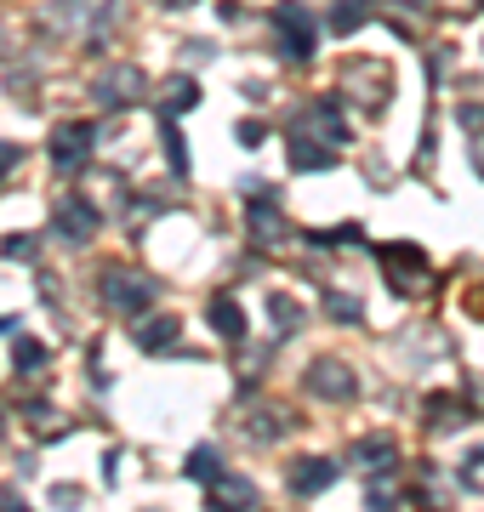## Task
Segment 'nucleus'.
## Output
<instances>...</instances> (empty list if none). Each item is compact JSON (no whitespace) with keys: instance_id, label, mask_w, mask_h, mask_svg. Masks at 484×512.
<instances>
[{"instance_id":"nucleus-18","label":"nucleus","mask_w":484,"mask_h":512,"mask_svg":"<svg viewBox=\"0 0 484 512\" xmlns=\"http://www.w3.org/2000/svg\"><path fill=\"white\" fill-rule=\"evenodd\" d=\"M331 148H314V137H291V171H331Z\"/></svg>"},{"instance_id":"nucleus-12","label":"nucleus","mask_w":484,"mask_h":512,"mask_svg":"<svg viewBox=\"0 0 484 512\" xmlns=\"http://www.w3.org/2000/svg\"><path fill=\"white\" fill-rule=\"evenodd\" d=\"M245 222H251V234H257L262 245H274V239L285 234V217H280V205H274V194H251V211H245Z\"/></svg>"},{"instance_id":"nucleus-4","label":"nucleus","mask_w":484,"mask_h":512,"mask_svg":"<svg viewBox=\"0 0 484 512\" xmlns=\"http://www.w3.org/2000/svg\"><path fill=\"white\" fill-rule=\"evenodd\" d=\"M160 296V285L143 274H120V268H109L103 274V302H109L114 313H126V319H137V313H149V302Z\"/></svg>"},{"instance_id":"nucleus-13","label":"nucleus","mask_w":484,"mask_h":512,"mask_svg":"<svg viewBox=\"0 0 484 512\" xmlns=\"http://www.w3.org/2000/svg\"><path fill=\"white\" fill-rule=\"evenodd\" d=\"M205 319H211V330H217L223 342H245V308L234 302V296H211Z\"/></svg>"},{"instance_id":"nucleus-14","label":"nucleus","mask_w":484,"mask_h":512,"mask_svg":"<svg viewBox=\"0 0 484 512\" xmlns=\"http://www.w3.org/2000/svg\"><path fill=\"white\" fill-rule=\"evenodd\" d=\"M422 421H428V433H456V427H467L473 416H467V404H462V399H445V393H433V399H428V416H422Z\"/></svg>"},{"instance_id":"nucleus-24","label":"nucleus","mask_w":484,"mask_h":512,"mask_svg":"<svg viewBox=\"0 0 484 512\" xmlns=\"http://www.w3.org/2000/svg\"><path fill=\"white\" fill-rule=\"evenodd\" d=\"M314 245H359L365 239V228L359 222H342V228H325V234H308Z\"/></svg>"},{"instance_id":"nucleus-1","label":"nucleus","mask_w":484,"mask_h":512,"mask_svg":"<svg viewBox=\"0 0 484 512\" xmlns=\"http://www.w3.org/2000/svg\"><path fill=\"white\" fill-rule=\"evenodd\" d=\"M268 29H274V40H280V57H291V63H308L319 46V23L314 12L302 6V0H280L274 12H268Z\"/></svg>"},{"instance_id":"nucleus-20","label":"nucleus","mask_w":484,"mask_h":512,"mask_svg":"<svg viewBox=\"0 0 484 512\" xmlns=\"http://www.w3.org/2000/svg\"><path fill=\"white\" fill-rule=\"evenodd\" d=\"M160 143H166V160L177 177H188V143H183V131H177V120H166L160 126Z\"/></svg>"},{"instance_id":"nucleus-27","label":"nucleus","mask_w":484,"mask_h":512,"mask_svg":"<svg viewBox=\"0 0 484 512\" xmlns=\"http://www.w3.org/2000/svg\"><path fill=\"white\" fill-rule=\"evenodd\" d=\"M18 160H23V148H18V143H6V137H0V183H6L12 171H18Z\"/></svg>"},{"instance_id":"nucleus-30","label":"nucleus","mask_w":484,"mask_h":512,"mask_svg":"<svg viewBox=\"0 0 484 512\" xmlns=\"http://www.w3.org/2000/svg\"><path fill=\"white\" fill-rule=\"evenodd\" d=\"M0 439H6V416H0Z\"/></svg>"},{"instance_id":"nucleus-6","label":"nucleus","mask_w":484,"mask_h":512,"mask_svg":"<svg viewBox=\"0 0 484 512\" xmlns=\"http://www.w3.org/2000/svg\"><path fill=\"white\" fill-rule=\"evenodd\" d=\"M86 154H92V126H86V120H63V126L52 131V165L57 171H75Z\"/></svg>"},{"instance_id":"nucleus-9","label":"nucleus","mask_w":484,"mask_h":512,"mask_svg":"<svg viewBox=\"0 0 484 512\" xmlns=\"http://www.w3.org/2000/svg\"><path fill=\"white\" fill-rule=\"evenodd\" d=\"M291 495H319V490H331L336 484V461L331 456H302L297 467H291Z\"/></svg>"},{"instance_id":"nucleus-17","label":"nucleus","mask_w":484,"mask_h":512,"mask_svg":"<svg viewBox=\"0 0 484 512\" xmlns=\"http://www.w3.org/2000/svg\"><path fill=\"white\" fill-rule=\"evenodd\" d=\"M131 336H137L143 353H166V348H177V319H149V325H137Z\"/></svg>"},{"instance_id":"nucleus-19","label":"nucleus","mask_w":484,"mask_h":512,"mask_svg":"<svg viewBox=\"0 0 484 512\" xmlns=\"http://www.w3.org/2000/svg\"><path fill=\"white\" fill-rule=\"evenodd\" d=\"M46 359H52V353H46V342H35V336H18V348H12V365H18L23 376H35Z\"/></svg>"},{"instance_id":"nucleus-11","label":"nucleus","mask_w":484,"mask_h":512,"mask_svg":"<svg viewBox=\"0 0 484 512\" xmlns=\"http://www.w3.org/2000/svg\"><path fill=\"white\" fill-rule=\"evenodd\" d=\"M354 461L365 467V473H388V467H399V439H388V433L354 439Z\"/></svg>"},{"instance_id":"nucleus-29","label":"nucleus","mask_w":484,"mask_h":512,"mask_svg":"<svg viewBox=\"0 0 484 512\" xmlns=\"http://www.w3.org/2000/svg\"><path fill=\"white\" fill-rule=\"evenodd\" d=\"M160 6H171V12H177V6H194V0H160Z\"/></svg>"},{"instance_id":"nucleus-23","label":"nucleus","mask_w":484,"mask_h":512,"mask_svg":"<svg viewBox=\"0 0 484 512\" xmlns=\"http://www.w3.org/2000/svg\"><path fill=\"white\" fill-rule=\"evenodd\" d=\"M325 313H331L336 325H359L365 319V308H359L354 296H325Z\"/></svg>"},{"instance_id":"nucleus-15","label":"nucleus","mask_w":484,"mask_h":512,"mask_svg":"<svg viewBox=\"0 0 484 512\" xmlns=\"http://www.w3.org/2000/svg\"><path fill=\"white\" fill-rule=\"evenodd\" d=\"M376 18V0H336L331 6V35H354Z\"/></svg>"},{"instance_id":"nucleus-3","label":"nucleus","mask_w":484,"mask_h":512,"mask_svg":"<svg viewBox=\"0 0 484 512\" xmlns=\"http://www.w3.org/2000/svg\"><path fill=\"white\" fill-rule=\"evenodd\" d=\"M382 268H388V285L393 291H428V279H433V262L422 256V245H382Z\"/></svg>"},{"instance_id":"nucleus-2","label":"nucleus","mask_w":484,"mask_h":512,"mask_svg":"<svg viewBox=\"0 0 484 512\" xmlns=\"http://www.w3.org/2000/svg\"><path fill=\"white\" fill-rule=\"evenodd\" d=\"M291 137H314V143H325V148L348 143V120H342V103H336V97H314L308 109H297V120H291Z\"/></svg>"},{"instance_id":"nucleus-8","label":"nucleus","mask_w":484,"mask_h":512,"mask_svg":"<svg viewBox=\"0 0 484 512\" xmlns=\"http://www.w3.org/2000/svg\"><path fill=\"white\" fill-rule=\"evenodd\" d=\"M52 234H63V239H75V245H86V239L97 234V211L86 200H63L52 211Z\"/></svg>"},{"instance_id":"nucleus-28","label":"nucleus","mask_w":484,"mask_h":512,"mask_svg":"<svg viewBox=\"0 0 484 512\" xmlns=\"http://www.w3.org/2000/svg\"><path fill=\"white\" fill-rule=\"evenodd\" d=\"M18 325V319H12V313H0V336H6V330Z\"/></svg>"},{"instance_id":"nucleus-26","label":"nucleus","mask_w":484,"mask_h":512,"mask_svg":"<svg viewBox=\"0 0 484 512\" xmlns=\"http://www.w3.org/2000/svg\"><path fill=\"white\" fill-rule=\"evenodd\" d=\"M35 251H40V239H29V234H12V239H6V256H12V262H29Z\"/></svg>"},{"instance_id":"nucleus-7","label":"nucleus","mask_w":484,"mask_h":512,"mask_svg":"<svg viewBox=\"0 0 484 512\" xmlns=\"http://www.w3.org/2000/svg\"><path fill=\"white\" fill-rule=\"evenodd\" d=\"M137 92H143V69H137V63H114V69L97 80V103H103V109L137 103Z\"/></svg>"},{"instance_id":"nucleus-21","label":"nucleus","mask_w":484,"mask_h":512,"mask_svg":"<svg viewBox=\"0 0 484 512\" xmlns=\"http://www.w3.org/2000/svg\"><path fill=\"white\" fill-rule=\"evenodd\" d=\"M217 473H223V456H217L211 444H200V450H188V478H200V484H211Z\"/></svg>"},{"instance_id":"nucleus-25","label":"nucleus","mask_w":484,"mask_h":512,"mask_svg":"<svg viewBox=\"0 0 484 512\" xmlns=\"http://www.w3.org/2000/svg\"><path fill=\"white\" fill-rule=\"evenodd\" d=\"M234 137H240V148H262V143H268V126H257V120H240V126H234Z\"/></svg>"},{"instance_id":"nucleus-10","label":"nucleus","mask_w":484,"mask_h":512,"mask_svg":"<svg viewBox=\"0 0 484 512\" xmlns=\"http://www.w3.org/2000/svg\"><path fill=\"white\" fill-rule=\"evenodd\" d=\"M205 490H211V507H228V512H251V507H257V484H251V478L217 473Z\"/></svg>"},{"instance_id":"nucleus-5","label":"nucleus","mask_w":484,"mask_h":512,"mask_svg":"<svg viewBox=\"0 0 484 512\" xmlns=\"http://www.w3.org/2000/svg\"><path fill=\"white\" fill-rule=\"evenodd\" d=\"M308 393H314V399L342 404V399H354V393H359V376L342 365V359H319V365L308 370Z\"/></svg>"},{"instance_id":"nucleus-16","label":"nucleus","mask_w":484,"mask_h":512,"mask_svg":"<svg viewBox=\"0 0 484 512\" xmlns=\"http://www.w3.org/2000/svg\"><path fill=\"white\" fill-rule=\"evenodd\" d=\"M194 103H200V86H194L188 74H177L166 86V97H160V120H177V114H188Z\"/></svg>"},{"instance_id":"nucleus-22","label":"nucleus","mask_w":484,"mask_h":512,"mask_svg":"<svg viewBox=\"0 0 484 512\" xmlns=\"http://www.w3.org/2000/svg\"><path fill=\"white\" fill-rule=\"evenodd\" d=\"M268 313L280 319V325H274V330H280V336H291V330L302 325V308H297V302H291V296H268Z\"/></svg>"}]
</instances>
